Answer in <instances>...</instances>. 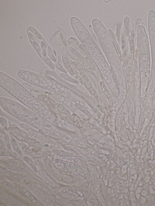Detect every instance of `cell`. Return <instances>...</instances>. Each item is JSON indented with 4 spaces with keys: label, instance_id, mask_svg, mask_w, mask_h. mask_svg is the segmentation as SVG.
<instances>
[{
    "label": "cell",
    "instance_id": "1",
    "mask_svg": "<svg viewBox=\"0 0 155 206\" xmlns=\"http://www.w3.org/2000/svg\"><path fill=\"white\" fill-rule=\"evenodd\" d=\"M29 30L30 32L36 35L39 39H43V38L42 37L41 35L34 28L32 27H30L29 28Z\"/></svg>",
    "mask_w": 155,
    "mask_h": 206
}]
</instances>
